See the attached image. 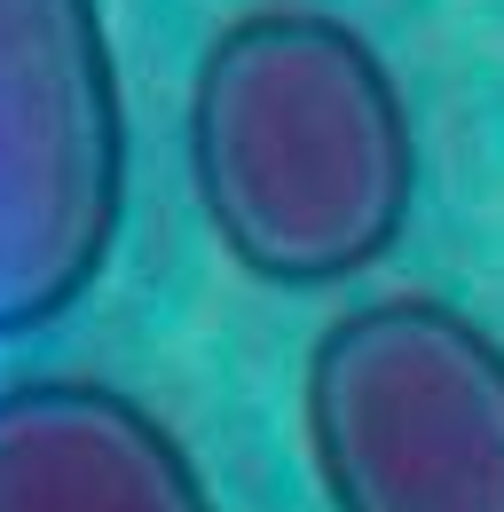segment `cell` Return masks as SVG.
<instances>
[{
	"label": "cell",
	"instance_id": "7a4b0ae2",
	"mask_svg": "<svg viewBox=\"0 0 504 512\" xmlns=\"http://www.w3.org/2000/svg\"><path fill=\"white\" fill-rule=\"evenodd\" d=\"M300 434L323 512H504V339L434 292L315 331Z\"/></svg>",
	"mask_w": 504,
	"mask_h": 512
},
{
	"label": "cell",
	"instance_id": "277c9868",
	"mask_svg": "<svg viewBox=\"0 0 504 512\" xmlns=\"http://www.w3.org/2000/svg\"><path fill=\"white\" fill-rule=\"evenodd\" d=\"M0 512H221L182 434L87 371L0 386Z\"/></svg>",
	"mask_w": 504,
	"mask_h": 512
},
{
	"label": "cell",
	"instance_id": "3957f363",
	"mask_svg": "<svg viewBox=\"0 0 504 512\" xmlns=\"http://www.w3.org/2000/svg\"><path fill=\"white\" fill-rule=\"evenodd\" d=\"M119 221L126 95L103 0H0V339L71 316Z\"/></svg>",
	"mask_w": 504,
	"mask_h": 512
},
{
	"label": "cell",
	"instance_id": "6da1fadb",
	"mask_svg": "<svg viewBox=\"0 0 504 512\" xmlns=\"http://www.w3.org/2000/svg\"><path fill=\"white\" fill-rule=\"evenodd\" d=\"M189 190L252 284L378 268L418 205V127L371 32L284 0L229 16L189 79Z\"/></svg>",
	"mask_w": 504,
	"mask_h": 512
}]
</instances>
